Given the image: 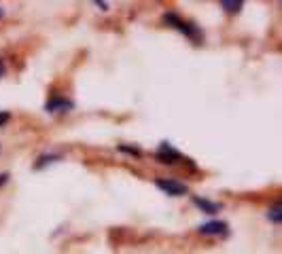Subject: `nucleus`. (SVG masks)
Returning <instances> with one entry per match:
<instances>
[{"instance_id": "4", "label": "nucleus", "mask_w": 282, "mask_h": 254, "mask_svg": "<svg viewBox=\"0 0 282 254\" xmlns=\"http://www.w3.org/2000/svg\"><path fill=\"white\" fill-rule=\"evenodd\" d=\"M157 159H159L161 163H176V161L183 159V155L176 151V149H172L168 142H163L161 147H159V151H157Z\"/></svg>"}, {"instance_id": "9", "label": "nucleus", "mask_w": 282, "mask_h": 254, "mask_svg": "<svg viewBox=\"0 0 282 254\" xmlns=\"http://www.w3.org/2000/svg\"><path fill=\"white\" fill-rule=\"evenodd\" d=\"M9 121H11V115H9V113H5V111H0V127L7 125Z\"/></svg>"}, {"instance_id": "2", "label": "nucleus", "mask_w": 282, "mask_h": 254, "mask_svg": "<svg viewBox=\"0 0 282 254\" xmlns=\"http://www.w3.org/2000/svg\"><path fill=\"white\" fill-rule=\"evenodd\" d=\"M155 185L159 191H163L166 195H172V197H181L185 193H189V187L185 183H179V180H172V178H157Z\"/></svg>"}, {"instance_id": "1", "label": "nucleus", "mask_w": 282, "mask_h": 254, "mask_svg": "<svg viewBox=\"0 0 282 254\" xmlns=\"http://www.w3.org/2000/svg\"><path fill=\"white\" fill-rule=\"evenodd\" d=\"M163 21H166L168 26H172V28H176V30H181L183 34H187V36H189V39H193V41H199V39H202V34H199V30H197L195 26H191L189 21L181 19L176 13H166V15H163Z\"/></svg>"}, {"instance_id": "3", "label": "nucleus", "mask_w": 282, "mask_h": 254, "mask_svg": "<svg viewBox=\"0 0 282 254\" xmlns=\"http://www.w3.org/2000/svg\"><path fill=\"white\" fill-rule=\"evenodd\" d=\"M227 223L223 221H210V223H204L202 227H199V233L202 235H215V237H223L227 235Z\"/></svg>"}, {"instance_id": "10", "label": "nucleus", "mask_w": 282, "mask_h": 254, "mask_svg": "<svg viewBox=\"0 0 282 254\" xmlns=\"http://www.w3.org/2000/svg\"><path fill=\"white\" fill-rule=\"evenodd\" d=\"M119 151L130 153V155H134V157H138V155H140V151H138V149H132V147H119Z\"/></svg>"}, {"instance_id": "6", "label": "nucleus", "mask_w": 282, "mask_h": 254, "mask_svg": "<svg viewBox=\"0 0 282 254\" xmlns=\"http://www.w3.org/2000/svg\"><path fill=\"white\" fill-rule=\"evenodd\" d=\"M191 201H193V205H197V208L202 210V212H206V214H217V212L221 210V203L208 201V199L199 197V195H193V197H191Z\"/></svg>"}, {"instance_id": "13", "label": "nucleus", "mask_w": 282, "mask_h": 254, "mask_svg": "<svg viewBox=\"0 0 282 254\" xmlns=\"http://www.w3.org/2000/svg\"><path fill=\"white\" fill-rule=\"evenodd\" d=\"M0 17H3V9H0Z\"/></svg>"}, {"instance_id": "7", "label": "nucleus", "mask_w": 282, "mask_h": 254, "mask_svg": "<svg viewBox=\"0 0 282 254\" xmlns=\"http://www.w3.org/2000/svg\"><path fill=\"white\" fill-rule=\"evenodd\" d=\"M221 7L229 11V13H238V11L242 9V0H223Z\"/></svg>"}, {"instance_id": "11", "label": "nucleus", "mask_w": 282, "mask_h": 254, "mask_svg": "<svg viewBox=\"0 0 282 254\" xmlns=\"http://www.w3.org/2000/svg\"><path fill=\"white\" fill-rule=\"evenodd\" d=\"M7 178H9L7 174H0V185H5V183H7Z\"/></svg>"}, {"instance_id": "5", "label": "nucleus", "mask_w": 282, "mask_h": 254, "mask_svg": "<svg viewBox=\"0 0 282 254\" xmlns=\"http://www.w3.org/2000/svg\"><path fill=\"white\" fill-rule=\"evenodd\" d=\"M68 108H73V102L66 100V98H53L45 104V111L47 113H66Z\"/></svg>"}, {"instance_id": "12", "label": "nucleus", "mask_w": 282, "mask_h": 254, "mask_svg": "<svg viewBox=\"0 0 282 254\" xmlns=\"http://www.w3.org/2000/svg\"><path fill=\"white\" fill-rule=\"evenodd\" d=\"M5 75V64H3V59H0V77Z\"/></svg>"}, {"instance_id": "8", "label": "nucleus", "mask_w": 282, "mask_h": 254, "mask_svg": "<svg viewBox=\"0 0 282 254\" xmlns=\"http://www.w3.org/2000/svg\"><path fill=\"white\" fill-rule=\"evenodd\" d=\"M267 216H269V221H272V223H276V225H278V223L282 221V205H280V203H276L274 208L269 210V214H267Z\"/></svg>"}]
</instances>
